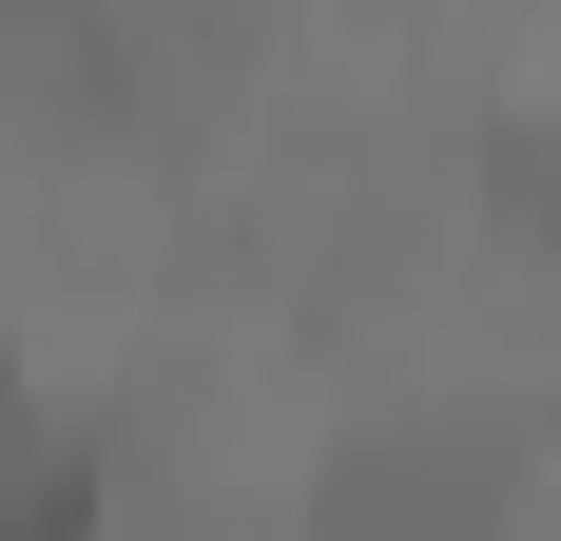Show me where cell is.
<instances>
[{"instance_id":"cell-1","label":"cell","mask_w":561,"mask_h":541,"mask_svg":"<svg viewBox=\"0 0 561 541\" xmlns=\"http://www.w3.org/2000/svg\"><path fill=\"white\" fill-rule=\"evenodd\" d=\"M310 503H330V522H388V503H504V445H484V426H465V445H330Z\"/></svg>"},{"instance_id":"cell-2","label":"cell","mask_w":561,"mask_h":541,"mask_svg":"<svg viewBox=\"0 0 561 541\" xmlns=\"http://www.w3.org/2000/svg\"><path fill=\"white\" fill-rule=\"evenodd\" d=\"M78 503H98V445L20 426V387H0V522H78Z\"/></svg>"}]
</instances>
